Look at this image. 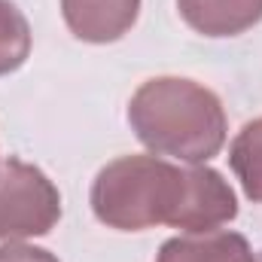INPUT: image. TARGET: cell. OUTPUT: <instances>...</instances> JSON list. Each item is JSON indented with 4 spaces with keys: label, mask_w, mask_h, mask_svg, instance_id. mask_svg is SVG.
Masks as SVG:
<instances>
[{
    "label": "cell",
    "mask_w": 262,
    "mask_h": 262,
    "mask_svg": "<svg viewBox=\"0 0 262 262\" xmlns=\"http://www.w3.org/2000/svg\"><path fill=\"white\" fill-rule=\"evenodd\" d=\"M128 122L146 149L186 165L210 162L223 149L229 131L223 101L186 76L146 79L131 95Z\"/></svg>",
    "instance_id": "1"
},
{
    "label": "cell",
    "mask_w": 262,
    "mask_h": 262,
    "mask_svg": "<svg viewBox=\"0 0 262 262\" xmlns=\"http://www.w3.org/2000/svg\"><path fill=\"white\" fill-rule=\"evenodd\" d=\"M186 201V171L159 156H122L104 165L92 183L95 216L119 232L174 226Z\"/></svg>",
    "instance_id": "2"
},
{
    "label": "cell",
    "mask_w": 262,
    "mask_h": 262,
    "mask_svg": "<svg viewBox=\"0 0 262 262\" xmlns=\"http://www.w3.org/2000/svg\"><path fill=\"white\" fill-rule=\"evenodd\" d=\"M61 220V195L55 183L21 159L0 165V241L40 238Z\"/></svg>",
    "instance_id": "3"
},
{
    "label": "cell",
    "mask_w": 262,
    "mask_h": 262,
    "mask_svg": "<svg viewBox=\"0 0 262 262\" xmlns=\"http://www.w3.org/2000/svg\"><path fill=\"white\" fill-rule=\"evenodd\" d=\"M238 216V198L220 171L207 165L186 168V201L174 220V229L210 232Z\"/></svg>",
    "instance_id": "4"
},
{
    "label": "cell",
    "mask_w": 262,
    "mask_h": 262,
    "mask_svg": "<svg viewBox=\"0 0 262 262\" xmlns=\"http://www.w3.org/2000/svg\"><path fill=\"white\" fill-rule=\"evenodd\" d=\"M61 15L76 40L116 43L140 15V0H61Z\"/></svg>",
    "instance_id": "5"
},
{
    "label": "cell",
    "mask_w": 262,
    "mask_h": 262,
    "mask_svg": "<svg viewBox=\"0 0 262 262\" xmlns=\"http://www.w3.org/2000/svg\"><path fill=\"white\" fill-rule=\"evenodd\" d=\"M177 9L204 37H238L262 21V0H177Z\"/></svg>",
    "instance_id": "6"
},
{
    "label": "cell",
    "mask_w": 262,
    "mask_h": 262,
    "mask_svg": "<svg viewBox=\"0 0 262 262\" xmlns=\"http://www.w3.org/2000/svg\"><path fill=\"white\" fill-rule=\"evenodd\" d=\"M156 262H253V250L244 235L229 229H210L168 238Z\"/></svg>",
    "instance_id": "7"
},
{
    "label": "cell",
    "mask_w": 262,
    "mask_h": 262,
    "mask_svg": "<svg viewBox=\"0 0 262 262\" xmlns=\"http://www.w3.org/2000/svg\"><path fill=\"white\" fill-rule=\"evenodd\" d=\"M229 165L244 186V195L262 204V116L247 122L229 146Z\"/></svg>",
    "instance_id": "8"
},
{
    "label": "cell",
    "mask_w": 262,
    "mask_h": 262,
    "mask_svg": "<svg viewBox=\"0 0 262 262\" xmlns=\"http://www.w3.org/2000/svg\"><path fill=\"white\" fill-rule=\"evenodd\" d=\"M31 55V25L12 0H0V76L18 70Z\"/></svg>",
    "instance_id": "9"
},
{
    "label": "cell",
    "mask_w": 262,
    "mask_h": 262,
    "mask_svg": "<svg viewBox=\"0 0 262 262\" xmlns=\"http://www.w3.org/2000/svg\"><path fill=\"white\" fill-rule=\"evenodd\" d=\"M0 262H58L55 253L43 250V247H34V244H3L0 247Z\"/></svg>",
    "instance_id": "10"
},
{
    "label": "cell",
    "mask_w": 262,
    "mask_h": 262,
    "mask_svg": "<svg viewBox=\"0 0 262 262\" xmlns=\"http://www.w3.org/2000/svg\"><path fill=\"white\" fill-rule=\"evenodd\" d=\"M253 262H262V253H259V256H256V259H253Z\"/></svg>",
    "instance_id": "11"
}]
</instances>
